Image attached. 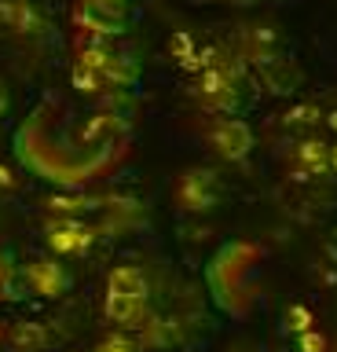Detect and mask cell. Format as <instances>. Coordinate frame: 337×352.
Instances as JSON below:
<instances>
[{
  "label": "cell",
  "mask_w": 337,
  "mask_h": 352,
  "mask_svg": "<svg viewBox=\"0 0 337 352\" xmlns=\"http://www.w3.org/2000/svg\"><path fill=\"white\" fill-rule=\"evenodd\" d=\"M209 143H213V151L220 154V158L238 162V158L249 154V147H253V132H249V125L238 121V118H220L209 129Z\"/></svg>",
  "instance_id": "obj_1"
},
{
  "label": "cell",
  "mask_w": 337,
  "mask_h": 352,
  "mask_svg": "<svg viewBox=\"0 0 337 352\" xmlns=\"http://www.w3.org/2000/svg\"><path fill=\"white\" fill-rule=\"evenodd\" d=\"M106 312H111L114 319H121V323H128V319L139 316V301H128V297H114V294H111V301H106Z\"/></svg>",
  "instance_id": "obj_5"
},
{
  "label": "cell",
  "mask_w": 337,
  "mask_h": 352,
  "mask_svg": "<svg viewBox=\"0 0 337 352\" xmlns=\"http://www.w3.org/2000/svg\"><path fill=\"white\" fill-rule=\"evenodd\" d=\"M205 187H213V173H191L187 180L180 184V198L187 209H209L213 206V195L205 191Z\"/></svg>",
  "instance_id": "obj_2"
},
{
  "label": "cell",
  "mask_w": 337,
  "mask_h": 352,
  "mask_svg": "<svg viewBox=\"0 0 337 352\" xmlns=\"http://www.w3.org/2000/svg\"><path fill=\"white\" fill-rule=\"evenodd\" d=\"M323 114H319V110H315V107H297V110H290V125H315V121H319Z\"/></svg>",
  "instance_id": "obj_7"
},
{
  "label": "cell",
  "mask_w": 337,
  "mask_h": 352,
  "mask_svg": "<svg viewBox=\"0 0 337 352\" xmlns=\"http://www.w3.org/2000/svg\"><path fill=\"white\" fill-rule=\"evenodd\" d=\"M301 352H326V338L308 330V334H301Z\"/></svg>",
  "instance_id": "obj_8"
},
{
  "label": "cell",
  "mask_w": 337,
  "mask_h": 352,
  "mask_svg": "<svg viewBox=\"0 0 337 352\" xmlns=\"http://www.w3.org/2000/svg\"><path fill=\"white\" fill-rule=\"evenodd\" d=\"M286 327L293 330V334H308L312 330V312L304 305H290L286 308Z\"/></svg>",
  "instance_id": "obj_6"
},
{
  "label": "cell",
  "mask_w": 337,
  "mask_h": 352,
  "mask_svg": "<svg viewBox=\"0 0 337 352\" xmlns=\"http://www.w3.org/2000/svg\"><path fill=\"white\" fill-rule=\"evenodd\" d=\"M330 129H337V110H334V114H330Z\"/></svg>",
  "instance_id": "obj_11"
},
{
  "label": "cell",
  "mask_w": 337,
  "mask_h": 352,
  "mask_svg": "<svg viewBox=\"0 0 337 352\" xmlns=\"http://www.w3.org/2000/svg\"><path fill=\"white\" fill-rule=\"evenodd\" d=\"M326 165H330V169L337 173V147H330V158H326Z\"/></svg>",
  "instance_id": "obj_10"
},
{
  "label": "cell",
  "mask_w": 337,
  "mask_h": 352,
  "mask_svg": "<svg viewBox=\"0 0 337 352\" xmlns=\"http://www.w3.org/2000/svg\"><path fill=\"white\" fill-rule=\"evenodd\" d=\"M103 352H132V345H128V341H106Z\"/></svg>",
  "instance_id": "obj_9"
},
{
  "label": "cell",
  "mask_w": 337,
  "mask_h": 352,
  "mask_svg": "<svg viewBox=\"0 0 337 352\" xmlns=\"http://www.w3.org/2000/svg\"><path fill=\"white\" fill-rule=\"evenodd\" d=\"M326 158H330V147H326V143H319V140H304L301 147H297V162H301L308 173L330 169V165H326Z\"/></svg>",
  "instance_id": "obj_4"
},
{
  "label": "cell",
  "mask_w": 337,
  "mask_h": 352,
  "mask_svg": "<svg viewBox=\"0 0 337 352\" xmlns=\"http://www.w3.org/2000/svg\"><path fill=\"white\" fill-rule=\"evenodd\" d=\"M111 294H114V297H128V301H143V294H147L143 272H136V268H117V272L111 275Z\"/></svg>",
  "instance_id": "obj_3"
}]
</instances>
